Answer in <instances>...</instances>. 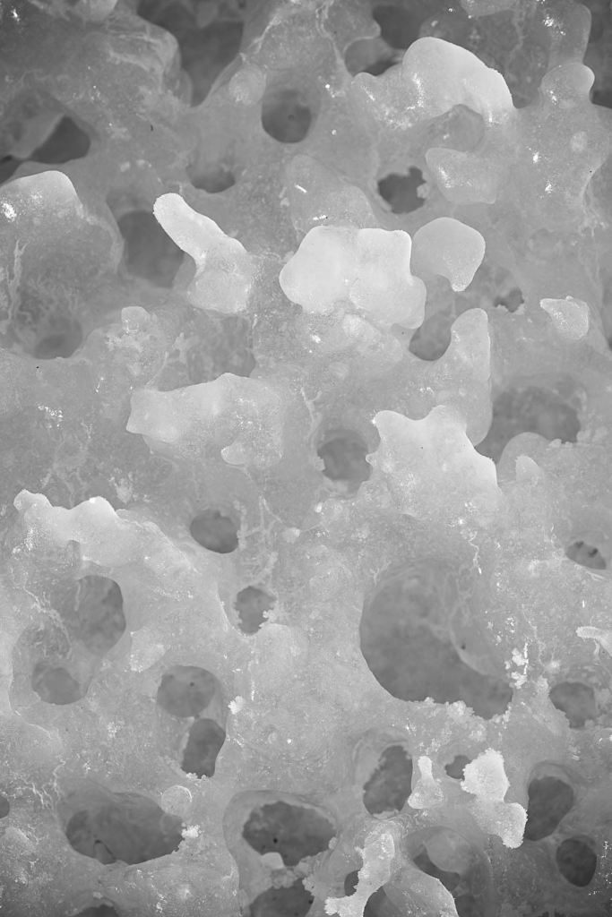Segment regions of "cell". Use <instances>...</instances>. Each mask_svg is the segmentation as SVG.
Listing matches in <instances>:
<instances>
[{
  "instance_id": "cell-6",
  "label": "cell",
  "mask_w": 612,
  "mask_h": 917,
  "mask_svg": "<svg viewBox=\"0 0 612 917\" xmlns=\"http://www.w3.org/2000/svg\"><path fill=\"white\" fill-rule=\"evenodd\" d=\"M332 834V825L319 812L285 802L253 810L242 829L244 840L254 851L278 853L287 865L323 851Z\"/></svg>"
},
{
  "instance_id": "cell-3",
  "label": "cell",
  "mask_w": 612,
  "mask_h": 917,
  "mask_svg": "<svg viewBox=\"0 0 612 917\" xmlns=\"http://www.w3.org/2000/svg\"><path fill=\"white\" fill-rule=\"evenodd\" d=\"M183 821L151 799L125 796L96 810L77 813L67 831L82 853L129 864L155 860L175 852L183 841Z\"/></svg>"
},
{
  "instance_id": "cell-1",
  "label": "cell",
  "mask_w": 612,
  "mask_h": 917,
  "mask_svg": "<svg viewBox=\"0 0 612 917\" xmlns=\"http://www.w3.org/2000/svg\"><path fill=\"white\" fill-rule=\"evenodd\" d=\"M153 215L168 236L194 262L188 301L224 314L242 312L256 276L254 258L246 247L177 193L159 196Z\"/></svg>"
},
{
  "instance_id": "cell-5",
  "label": "cell",
  "mask_w": 612,
  "mask_h": 917,
  "mask_svg": "<svg viewBox=\"0 0 612 917\" xmlns=\"http://www.w3.org/2000/svg\"><path fill=\"white\" fill-rule=\"evenodd\" d=\"M485 253V238L477 229L442 217L422 226L411 237V270L426 285L441 277L453 291L461 292L472 282Z\"/></svg>"
},
{
  "instance_id": "cell-17",
  "label": "cell",
  "mask_w": 612,
  "mask_h": 917,
  "mask_svg": "<svg viewBox=\"0 0 612 917\" xmlns=\"http://www.w3.org/2000/svg\"><path fill=\"white\" fill-rule=\"evenodd\" d=\"M479 818L487 833L498 836L504 845L514 848L523 839L526 810L516 802L483 801Z\"/></svg>"
},
{
  "instance_id": "cell-9",
  "label": "cell",
  "mask_w": 612,
  "mask_h": 917,
  "mask_svg": "<svg viewBox=\"0 0 612 917\" xmlns=\"http://www.w3.org/2000/svg\"><path fill=\"white\" fill-rule=\"evenodd\" d=\"M218 690L219 681L211 671L196 665L177 664L161 675L156 702L170 716L190 718L210 707Z\"/></svg>"
},
{
  "instance_id": "cell-18",
  "label": "cell",
  "mask_w": 612,
  "mask_h": 917,
  "mask_svg": "<svg viewBox=\"0 0 612 917\" xmlns=\"http://www.w3.org/2000/svg\"><path fill=\"white\" fill-rule=\"evenodd\" d=\"M312 904V895L302 885L271 888L256 897L249 907L252 916L303 915Z\"/></svg>"
},
{
  "instance_id": "cell-7",
  "label": "cell",
  "mask_w": 612,
  "mask_h": 917,
  "mask_svg": "<svg viewBox=\"0 0 612 917\" xmlns=\"http://www.w3.org/2000/svg\"><path fill=\"white\" fill-rule=\"evenodd\" d=\"M76 632L91 654L103 656L120 640L126 629L124 597L114 579L88 575L77 587Z\"/></svg>"
},
{
  "instance_id": "cell-21",
  "label": "cell",
  "mask_w": 612,
  "mask_h": 917,
  "mask_svg": "<svg viewBox=\"0 0 612 917\" xmlns=\"http://www.w3.org/2000/svg\"><path fill=\"white\" fill-rule=\"evenodd\" d=\"M426 769L420 779V784L418 786V793L415 794L416 796H422L418 801L420 806L435 803L440 797L438 786L434 782L430 773V766L428 770L427 767Z\"/></svg>"
},
{
  "instance_id": "cell-20",
  "label": "cell",
  "mask_w": 612,
  "mask_h": 917,
  "mask_svg": "<svg viewBox=\"0 0 612 917\" xmlns=\"http://www.w3.org/2000/svg\"><path fill=\"white\" fill-rule=\"evenodd\" d=\"M262 85V80L258 73L254 71H243L233 85L237 89V94L240 97L241 100L251 101L254 100L258 95Z\"/></svg>"
},
{
  "instance_id": "cell-10",
  "label": "cell",
  "mask_w": 612,
  "mask_h": 917,
  "mask_svg": "<svg viewBox=\"0 0 612 917\" xmlns=\"http://www.w3.org/2000/svg\"><path fill=\"white\" fill-rule=\"evenodd\" d=\"M226 739L224 728L215 720L203 717L190 727L181 769L197 778H210Z\"/></svg>"
},
{
  "instance_id": "cell-11",
  "label": "cell",
  "mask_w": 612,
  "mask_h": 917,
  "mask_svg": "<svg viewBox=\"0 0 612 917\" xmlns=\"http://www.w3.org/2000/svg\"><path fill=\"white\" fill-rule=\"evenodd\" d=\"M91 679L75 677L65 665L45 659L36 663L30 673L33 692L45 703L66 706L82 699Z\"/></svg>"
},
{
  "instance_id": "cell-12",
  "label": "cell",
  "mask_w": 612,
  "mask_h": 917,
  "mask_svg": "<svg viewBox=\"0 0 612 917\" xmlns=\"http://www.w3.org/2000/svg\"><path fill=\"white\" fill-rule=\"evenodd\" d=\"M462 786L483 801H504L510 782L502 754L493 749L466 764Z\"/></svg>"
},
{
  "instance_id": "cell-14",
  "label": "cell",
  "mask_w": 612,
  "mask_h": 917,
  "mask_svg": "<svg viewBox=\"0 0 612 917\" xmlns=\"http://www.w3.org/2000/svg\"><path fill=\"white\" fill-rule=\"evenodd\" d=\"M276 606L274 596L259 584L239 588L232 596L230 608L237 630L245 637L257 635L267 625Z\"/></svg>"
},
{
  "instance_id": "cell-13",
  "label": "cell",
  "mask_w": 612,
  "mask_h": 917,
  "mask_svg": "<svg viewBox=\"0 0 612 917\" xmlns=\"http://www.w3.org/2000/svg\"><path fill=\"white\" fill-rule=\"evenodd\" d=\"M323 473L333 481H351L367 470L366 449L357 437L341 435L325 441L317 451Z\"/></svg>"
},
{
  "instance_id": "cell-16",
  "label": "cell",
  "mask_w": 612,
  "mask_h": 917,
  "mask_svg": "<svg viewBox=\"0 0 612 917\" xmlns=\"http://www.w3.org/2000/svg\"><path fill=\"white\" fill-rule=\"evenodd\" d=\"M556 862L559 873L568 883L584 888L594 878L598 857L588 837L573 836L559 844L556 852Z\"/></svg>"
},
{
  "instance_id": "cell-4",
  "label": "cell",
  "mask_w": 612,
  "mask_h": 917,
  "mask_svg": "<svg viewBox=\"0 0 612 917\" xmlns=\"http://www.w3.org/2000/svg\"><path fill=\"white\" fill-rule=\"evenodd\" d=\"M358 228L312 227L279 273L286 297L308 315H328L349 301L356 279Z\"/></svg>"
},
{
  "instance_id": "cell-19",
  "label": "cell",
  "mask_w": 612,
  "mask_h": 917,
  "mask_svg": "<svg viewBox=\"0 0 612 917\" xmlns=\"http://www.w3.org/2000/svg\"><path fill=\"white\" fill-rule=\"evenodd\" d=\"M542 307L552 317L556 327L565 334L581 337L587 331L589 311L585 304L571 298L545 299Z\"/></svg>"
},
{
  "instance_id": "cell-8",
  "label": "cell",
  "mask_w": 612,
  "mask_h": 917,
  "mask_svg": "<svg viewBox=\"0 0 612 917\" xmlns=\"http://www.w3.org/2000/svg\"><path fill=\"white\" fill-rule=\"evenodd\" d=\"M523 839L539 842L550 836L573 807L571 776L554 762H540L530 773Z\"/></svg>"
},
{
  "instance_id": "cell-2",
  "label": "cell",
  "mask_w": 612,
  "mask_h": 917,
  "mask_svg": "<svg viewBox=\"0 0 612 917\" xmlns=\"http://www.w3.org/2000/svg\"><path fill=\"white\" fill-rule=\"evenodd\" d=\"M358 266L349 301L375 326L419 328L427 287L411 270V236L404 230L358 228Z\"/></svg>"
},
{
  "instance_id": "cell-15",
  "label": "cell",
  "mask_w": 612,
  "mask_h": 917,
  "mask_svg": "<svg viewBox=\"0 0 612 917\" xmlns=\"http://www.w3.org/2000/svg\"><path fill=\"white\" fill-rule=\"evenodd\" d=\"M190 536L203 549L220 555L230 554L240 544L239 527L217 509L199 512L189 526Z\"/></svg>"
}]
</instances>
